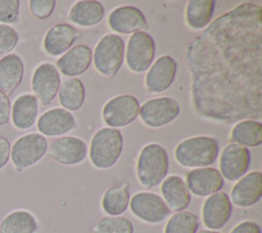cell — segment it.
<instances>
[{
  "label": "cell",
  "instance_id": "6da1fadb",
  "mask_svg": "<svg viewBox=\"0 0 262 233\" xmlns=\"http://www.w3.org/2000/svg\"><path fill=\"white\" fill-rule=\"evenodd\" d=\"M191 105L222 123L262 116V7L244 2L215 18L185 49Z\"/></svg>",
  "mask_w": 262,
  "mask_h": 233
},
{
  "label": "cell",
  "instance_id": "7a4b0ae2",
  "mask_svg": "<svg viewBox=\"0 0 262 233\" xmlns=\"http://www.w3.org/2000/svg\"><path fill=\"white\" fill-rule=\"evenodd\" d=\"M218 142L211 137L198 135L181 141L174 150L176 161L184 166L201 168L211 165L217 158Z\"/></svg>",
  "mask_w": 262,
  "mask_h": 233
},
{
  "label": "cell",
  "instance_id": "3957f363",
  "mask_svg": "<svg viewBox=\"0 0 262 233\" xmlns=\"http://www.w3.org/2000/svg\"><path fill=\"white\" fill-rule=\"evenodd\" d=\"M169 169L167 151L160 144L151 143L142 148L139 153L136 173L139 183L146 189L161 184Z\"/></svg>",
  "mask_w": 262,
  "mask_h": 233
},
{
  "label": "cell",
  "instance_id": "277c9868",
  "mask_svg": "<svg viewBox=\"0 0 262 233\" xmlns=\"http://www.w3.org/2000/svg\"><path fill=\"white\" fill-rule=\"evenodd\" d=\"M123 137L119 129L102 127L92 137L89 149L91 163L100 169L116 164L123 151Z\"/></svg>",
  "mask_w": 262,
  "mask_h": 233
},
{
  "label": "cell",
  "instance_id": "5b68a950",
  "mask_svg": "<svg viewBox=\"0 0 262 233\" xmlns=\"http://www.w3.org/2000/svg\"><path fill=\"white\" fill-rule=\"evenodd\" d=\"M124 59V40L117 34H106L101 37L92 52L95 69L104 76L116 75L121 69Z\"/></svg>",
  "mask_w": 262,
  "mask_h": 233
},
{
  "label": "cell",
  "instance_id": "8992f818",
  "mask_svg": "<svg viewBox=\"0 0 262 233\" xmlns=\"http://www.w3.org/2000/svg\"><path fill=\"white\" fill-rule=\"evenodd\" d=\"M48 142L44 135L38 132H29L17 138L11 145L10 159L16 169H24L38 163L47 153Z\"/></svg>",
  "mask_w": 262,
  "mask_h": 233
},
{
  "label": "cell",
  "instance_id": "52a82bcc",
  "mask_svg": "<svg viewBox=\"0 0 262 233\" xmlns=\"http://www.w3.org/2000/svg\"><path fill=\"white\" fill-rule=\"evenodd\" d=\"M156 43L154 38L144 31L133 33L126 46L127 67L135 73L146 71L154 62Z\"/></svg>",
  "mask_w": 262,
  "mask_h": 233
},
{
  "label": "cell",
  "instance_id": "ba28073f",
  "mask_svg": "<svg viewBox=\"0 0 262 233\" xmlns=\"http://www.w3.org/2000/svg\"><path fill=\"white\" fill-rule=\"evenodd\" d=\"M180 114L178 102L172 98H157L144 102L139 107L141 121L149 127H162L173 120Z\"/></svg>",
  "mask_w": 262,
  "mask_h": 233
},
{
  "label": "cell",
  "instance_id": "9c48e42d",
  "mask_svg": "<svg viewBox=\"0 0 262 233\" xmlns=\"http://www.w3.org/2000/svg\"><path fill=\"white\" fill-rule=\"evenodd\" d=\"M139 113V102L131 94L117 95L102 108V118L110 127H123L133 122Z\"/></svg>",
  "mask_w": 262,
  "mask_h": 233
},
{
  "label": "cell",
  "instance_id": "30bf717a",
  "mask_svg": "<svg viewBox=\"0 0 262 233\" xmlns=\"http://www.w3.org/2000/svg\"><path fill=\"white\" fill-rule=\"evenodd\" d=\"M129 205L131 212L136 218L149 224L161 223L170 215V208L164 199L152 192L134 194L129 201Z\"/></svg>",
  "mask_w": 262,
  "mask_h": 233
},
{
  "label": "cell",
  "instance_id": "8fae6325",
  "mask_svg": "<svg viewBox=\"0 0 262 233\" xmlns=\"http://www.w3.org/2000/svg\"><path fill=\"white\" fill-rule=\"evenodd\" d=\"M250 165V152L247 147L236 143L227 144L219 158L220 174L229 182L239 180Z\"/></svg>",
  "mask_w": 262,
  "mask_h": 233
},
{
  "label": "cell",
  "instance_id": "7c38bea8",
  "mask_svg": "<svg viewBox=\"0 0 262 233\" xmlns=\"http://www.w3.org/2000/svg\"><path fill=\"white\" fill-rule=\"evenodd\" d=\"M59 86V72L52 64L42 63L34 70L31 79V87L34 95L43 105H49L54 100Z\"/></svg>",
  "mask_w": 262,
  "mask_h": 233
},
{
  "label": "cell",
  "instance_id": "4fadbf2b",
  "mask_svg": "<svg viewBox=\"0 0 262 233\" xmlns=\"http://www.w3.org/2000/svg\"><path fill=\"white\" fill-rule=\"evenodd\" d=\"M232 205L228 195L219 191L210 195L203 203L202 219L204 225L210 230L222 228L229 220Z\"/></svg>",
  "mask_w": 262,
  "mask_h": 233
},
{
  "label": "cell",
  "instance_id": "5bb4252c",
  "mask_svg": "<svg viewBox=\"0 0 262 233\" xmlns=\"http://www.w3.org/2000/svg\"><path fill=\"white\" fill-rule=\"evenodd\" d=\"M262 196V173L251 171L242 177L230 191V202L238 207H250L257 203Z\"/></svg>",
  "mask_w": 262,
  "mask_h": 233
},
{
  "label": "cell",
  "instance_id": "9a60e30c",
  "mask_svg": "<svg viewBox=\"0 0 262 233\" xmlns=\"http://www.w3.org/2000/svg\"><path fill=\"white\" fill-rule=\"evenodd\" d=\"M107 24L113 31L120 34H131L147 29L143 12L132 5H124L112 10Z\"/></svg>",
  "mask_w": 262,
  "mask_h": 233
},
{
  "label": "cell",
  "instance_id": "2e32d148",
  "mask_svg": "<svg viewBox=\"0 0 262 233\" xmlns=\"http://www.w3.org/2000/svg\"><path fill=\"white\" fill-rule=\"evenodd\" d=\"M177 71L175 60L163 55L152 63L145 76V87L149 92L160 93L167 90L173 83Z\"/></svg>",
  "mask_w": 262,
  "mask_h": 233
},
{
  "label": "cell",
  "instance_id": "e0dca14e",
  "mask_svg": "<svg viewBox=\"0 0 262 233\" xmlns=\"http://www.w3.org/2000/svg\"><path fill=\"white\" fill-rule=\"evenodd\" d=\"M185 184L192 194L204 197L219 192L224 185V180L218 169L201 167L187 172Z\"/></svg>",
  "mask_w": 262,
  "mask_h": 233
},
{
  "label": "cell",
  "instance_id": "ac0fdd59",
  "mask_svg": "<svg viewBox=\"0 0 262 233\" xmlns=\"http://www.w3.org/2000/svg\"><path fill=\"white\" fill-rule=\"evenodd\" d=\"M87 155L84 141L76 137H61L50 146L49 156L58 163L74 165L82 162Z\"/></svg>",
  "mask_w": 262,
  "mask_h": 233
},
{
  "label": "cell",
  "instance_id": "d6986e66",
  "mask_svg": "<svg viewBox=\"0 0 262 233\" xmlns=\"http://www.w3.org/2000/svg\"><path fill=\"white\" fill-rule=\"evenodd\" d=\"M75 126V117L63 108H52L44 113L37 120V128L42 135L57 137L72 130Z\"/></svg>",
  "mask_w": 262,
  "mask_h": 233
},
{
  "label": "cell",
  "instance_id": "ffe728a7",
  "mask_svg": "<svg viewBox=\"0 0 262 233\" xmlns=\"http://www.w3.org/2000/svg\"><path fill=\"white\" fill-rule=\"evenodd\" d=\"M79 37L80 33L73 26L57 24L46 32L43 39V48L51 56L61 55L72 47Z\"/></svg>",
  "mask_w": 262,
  "mask_h": 233
},
{
  "label": "cell",
  "instance_id": "44dd1931",
  "mask_svg": "<svg viewBox=\"0 0 262 233\" xmlns=\"http://www.w3.org/2000/svg\"><path fill=\"white\" fill-rule=\"evenodd\" d=\"M92 63V50L85 44L71 47L56 62L58 71L69 77L83 74Z\"/></svg>",
  "mask_w": 262,
  "mask_h": 233
},
{
  "label": "cell",
  "instance_id": "7402d4cb",
  "mask_svg": "<svg viewBox=\"0 0 262 233\" xmlns=\"http://www.w3.org/2000/svg\"><path fill=\"white\" fill-rule=\"evenodd\" d=\"M39 101L32 93H23L18 95L11 106L10 121L12 125L19 130L31 128L38 117Z\"/></svg>",
  "mask_w": 262,
  "mask_h": 233
},
{
  "label": "cell",
  "instance_id": "603a6c76",
  "mask_svg": "<svg viewBox=\"0 0 262 233\" xmlns=\"http://www.w3.org/2000/svg\"><path fill=\"white\" fill-rule=\"evenodd\" d=\"M25 75V64L17 54L10 52L0 59V90L12 94L19 86Z\"/></svg>",
  "mask_w": 262,
  "mask_h": 233
},
{
  "label": "cell",
  "instance_id": "cb8c5ba5",
  "mask_svg": "<svg viewBox=\"0 0 262 233\" xmlns=\"http://www.w3.org/2000/svg\"><path fill=\"white\" fill-rule=\"evenodd\" d=\"M161 193L167 206L174 211H182L190 204L191 196L185 182L178 176H169L161 185Z\"/></svg>",
  "mask_w": 262,
  "mask_h": 233
},
{
  "label": "cell",
  "instance_id": "d4e9b609",
  "mask_svg": "<svg viewBox=\"0 0 262 233\" xmlns=\"http://www.w3.org/2000/svg\"><path fill=\"white\" fill-rule=\"evenodd\" d=\"M104 15L103 5L94 0H81L70 9L68 18L80 27L88 28L97 25Z\"/></svg>",
  "mask_w": 262,
  "mask_h": 233
},
{
  "label": "cell",
  "instance_id": "484cf974",
  "mask_svg": "<svg viewBox=\"0 0 262 233\" xmlns=\"http://www.w3.org/2000/svg\"><path fill=\"white\" fill-rule=\"evenodd\" d=\"M38 221L26 209H15L7 213L0 223V233H36Z\"/></svg>",
  "mask_w": 262,
  "mask_h": 233
},
{
  "label": "cell",
  "instance_id": "4316f807",
  "mask_svg": "<svg viewBox=\"0 0 262 233\" xmlns=\"http://www.w3.org/2000/svg\"><path fill=\"white\" fill-rule=\"evenodd\" d=\"M230 141L245 147L260 146L262 143V123L252 119L237 121L231 129Z\"/></svg>",
  "mask_w": 262,
  "mask_h": 233
},
{
  "label": "cell",
  "instance_id": "83f0119b",
  "mask_svg": "<svg viewBox=\"0 0 262 233\" xmlns=\"http://www.w3.org/2000/svg\"><path fill=\"white\" fill-rule=\"evenodd\" d=\"M215 9L213 0H190L186 4L185 20L192 30H202L211 22Z\"/></svg>",
  "mask_w": 262,
  "mask_h": 233
},
{
  "label": "cell",
  "instance_id": "f1b7e54d",
  "mask_svg": "<svg viewBox=\"0 0 262 233\" xmlns=\"http://www.w3.org/2000/svg\"><path fill=\"white\" fill-rule=\"evenodd\" d=\"M58 101L68 111L79 110L85 101V87L83 82L76 77L66 79L58 89Z\"/></svg>",
  "mask_w": 262,
  "mask_h": 233
},
{
  "label": "cell",
  "instance_id": "f546056e",
  "mask_svg": "<svg viewBox=\"0 0 262 233\" xmlns=\"http://www.w3.org/2000/svg\"><path fill=\"white\" fill-rule=\"evenodd\" d=\"M130 201L129 185L127 183L107 189L101 199V206L105 213L119 216L123 213Z\"/></svg>",
  "mask_w": 262,
  "mask_h": 233
},
{
  "label": "cell",
  "instance_id": "4dcf8cb0",
  "mask_svg": "<svg viewBox=\"0 0 262 233\" xmlns=\"http://www.w3.org/2000/svg\"><path fill=\"white\" fill-rule=\"evenodd\" d=\"M200 221L191 211H177L168 220L164 233H196Z\"/></svg>",
  "mask_w": 262,
  "mask_h": 233
},
{
  "label": "cell",
  "instance_id": "1f68e13d",
  "mask_svg": "<svg viewBox=\"0 0 262 233\" xmlns=\"http://www.w3.org/2000/svg\"><path fill=\"white\" fill-rule=\"evenodd\" d=\"M132 222L121 216H106L98 220L93 233H133Z\"/></svg>",
  "mask_w": 262,
  "mask_h": 233
},
{
  "label": "cell",
  "instance_id": "d6a6232c",
  "mask_svg": "<svg viewBox=\"0 0 262 233\" xmlns=\"http://www.w3.org/2000/svg\"><path fill=\"white\" fill-rule=\"evenodd\" d=\"M19 40L17 31L8 25L0 24V59L10 53Z\"/></svg>",
  "mask_w": 262,
  "mask_h": 233
},
{
  "label": "cell",
  "instance_id": "836d02e7",
  "mask_svg": "<svg viewBox=\"0 0 262 233\" xmlns=\"http://www.w3.org/2000/svg\"><path fill=\"white\" fill-rule=\"evenodd\" d=\"M20 14V2L18 0H0V24H14Z\"/></svg>",
  "mask_w": 262,
  "mask_h": 233
},
{
  "label": "cell",
  "instance_id": "e575fe53",
  "mask_svg": "<svg viewBox=\"0 0 262 233\" xmlns=\"http://www.w3.org/2000/svg\"><path fill=\"white\" fill-rule=\"evenodd\" d=\"M55 4L54 0H30L29 8L36 18L46 20L52 14Z\"/></svg>",
  "mask_w": 262,
  "mask_h": 233
},
{
  "label": "cell",
  "instance_id": "d590c367",
  "mask_svg": "<svg viewBox=\"0 0 262 233\" xmlns=\"http://www.w3.org/2000/svg\"><path fill=\"white\" fill-rule=\"evenodd\" d=\"M11 103L9 96L0 90V126H4L10 121Z\"/></svg>",
  "mask_w": 262,
  "mask_h": 233
},
{
  "label": "cell",
  "instance_id": "8d00e7d4",
  "mask_svg": "<svg viewBox=\"0 0 262 233\" xmlns=\"http://www.w3.org/2000/svg\"><path fill=\"white\" fill-rule=\"evenodd\" d=\"M11 144L9 140L3 135H0V170L3 169L10 159Z\"/></svg>",
  "mask_w": 262,
  "mask_h": 233
},
{
  "label": "cell",
  "instance_id": "74e56055",
  "mask_svg": "<svg viewBox=\"0 0 262 233\" xmlns=\"http://www.w3.org/2000/svg\"><path fill=\"white\" fill-rule=\"evenodd\" d=\"M229 233H261V228L256 222L243 221L234 226Z\"/></svg>",
  "mask_w": 262,
  "mask_h": 233
},
{
  "label": "cell",
  "instance_id": "f35d334b",
  "mask_svg": "<svg viewBox=\"0 0 262 233\" xmlns=\"http://www.w3.org/2000/svg\"><path fill=\"white\" fill-rule=\"evenodd\" d=\"M196 233H220V232H217L215 230H201V231H199Z\"/></svg>",
  "mask_w": 262,
  "mask_h": 233
}]
</instances>
